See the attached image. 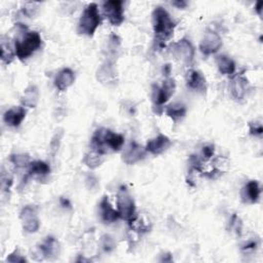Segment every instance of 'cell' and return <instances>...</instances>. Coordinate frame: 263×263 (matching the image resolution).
Segmentation results:
<instances>
[{"label":"cell","mask_w":263,"mask_h":263,"mask_svg":"<svg viewBox=\"0 0 263 263\" xmlns=\"http://www.w3.org/2000/svg\"><path fill=\"white\" fill-rule=\"evenodd\" d=\"M249 129H250V134L255 136V137H260L263 134V127L260 121H255V123H250L249 124Z\"/></svg>","instance_id":"30"},{"label":"cell","mask_w":263,"mask_h":263,"mask_svg":"<svg viewBox=\"0 0 263 263\" xmlns=\"http://www.w3.org/2000/svg\"><path fill=\"white\" fill-rule=\"evenodd\" d=\"M37 215V208L35 206H26L20 213V218L22 220H25L29 217L36 216Z\"/></svg>","instance_id":"29"},{"label":"cell","mask_w":263,"mask_h":263,"mask_svg":"<svg viewBox=\"0 0 263 263\" xmlns=\"http://www.w3.org/2000/svg\"><path fill=\"white\" fill-rule=\"evenodd\" d=\"M262 8H263V1H259L255 5V11L256 13L261 17L262 16Z\"/></svg>","instance_id":"39"},{"label":"cell","mask_w":263,"mask_h":263,"mask_svg":"<svg viewBox=\"0 0 263 263\" xmlns=\"http://www.w3.org/2000/svg\"><path fill=\"white\" fill-rule=\"evenodd\" d=\"M40 252L42 254L47 258V259H53L54 257L58 256L59 253V242L54 237H47L44 239V241L40 244L39 246Z\"/></svg>","instance_id":"18"},{"label":"cell","mask_w":263,"mask_h":263,"mask_svg":"<svg viewBox=\"0 0 263 263\" xmlns=\"http://www.w3.org/2000/svg\"><path fill=\"white\" fill-rule=\"evenodd\" d=\"M98 82L106 87L115 86L117 83V73L113 63L111 61H106L97 70Z\"/></svg>","instance_id":"10"},{"label":"cell","mask_w":263,"mask_h":263,"mask_svg":"<svg viewBox=\"0 0 263 263\" xmlns=\"http://www.w3.org/2000/svg\"><path fill=\"white\" fill-rule=\"evenodd\" d=\"M186 82L188 88L194 90H197V92L204 93L207 90V80L203 75V73L200 71H197V70L194 69L189 70L187 72Z\"/></svg>","instance_id":"14"},{"label":"cell","mask_w":263,"mask_h":263,"mask_svg":"<svg viewBox=\"0 0 263 263\" xmlns=\"http://www.w3.org/2000/svg\"><path fill=\"white\" fill-rule=\"evenodd\" d=\"M24 221L23 223V228L28 234H34V232H37L39 227H40V222L37 216H32L29 217Z\"/></svg>","instance_id":"26"},{"label":"cell","mask_w":263,"mask_h":263,"mask_svg":"<svg viewBox=\"0 0 263 263\" xmlns=\"http://www.w3.org/2000/svg\"><path fill=\"white\" fill-rule=\"evenodd\" d=\"M61 204H62L63 207H67V208L71 207V204H70V201L67 198H64V197L61 198Z\"/></svg>","instance_id":"40"},{"label":"cell","mask_w":263,"mask_h":263,"mask_svg":"<svg viewBox=\"0 0 263 263\" xmlns=\"http://www.w3.org/2000/svg\"><path fill=\"white\" fill-rule=\"evenodd\" d=\"M75 74L70 68H64L57 74L55 78V87L59 90H66L74 84Z\"/></svg>","instance_id":"17"},{"label":"cell","mask_w":263,"mask_h":263,"mask_svg":"<svg viewBox=\"0 0 263 263\" xmlns=\"http://www.w3.org/2000/svg\"><path fill=\"white\" fill-rule=\"evenodd\" d=\"M39 99V90L36 86H30L25 89L21 98V102L24 106L29 108H35Z\"/></svg>","instance_id":"19"},{"label":"cell","mask_w":263,"mask_h":263,"mask_svg":"<svg viewBox=\"0 0 263 263\" xmlns=\"http://www.w3.org/2000/svg\"><path fill=\"white\" fill-rule=\"evenodd\" d=\"M101 25V16L96 3H90L86 8L79 19L77 32L86 36H93Z\"/></svg>","instance_id":"3"},{"label":"cell","mask_w":263,"mask_h":263,"mask_svg":"<svg viewBox=\"0 0 263 263\" xmlns=\"http://www.w3.org/2000/svg\"><path fill=\"white\" fill-rule=\"evenodd\" d=\"M172 142L168 136L159 134L157 137L149 140L146 144V151L153 155L163 154L171 147Z\"/></svg>","instance_id":"11"},{"label":"cell","mask_w":263,"mask_h":263,"mask_svg":"<svg viewBox=\"0 0 263 263\" xmlns=\"http://www.w3.org/2000/svg\"><path fill=\"white\" fill-rule=\"evenodd\" d=\"M86 185L88 190H96L100 186L99 184V180L96 176L94 175H88L86 178Z\"/></svg>","instance_id":"31"},{"label":"cell","mask_w":263,"mask_h":263,"mask_svg":"<svg viewBox=\"0 0 263 263\" xmlns=\"http://www.w3.org/2000/svg\"><path fill=\"white\" fill-rule=\"evenodd\" d=\"M13 184V178L9 175H5L4 172L1 174V187L3 190H7L11 188Z\"/></svg>","instance_id":"33"},{"label":"cell","mask_w":263,"mask_h":263,"mask_svg":"<svg viewBox=\"0 0 263 263\" xmlns=\"http://www.w3.org/2000/svg\"><path fill=\"white\" fill-rule=\"evenodd\" d=\"M244 197L247 198L248 201L252 204H255L258 201L260 194H261V189L258 184L257 181H250L247 183V185L244 188Z\"/></svg>","instance_id":"21"},{"label":"cell","mask_w":263,"mask_h":263,"mask_svg":"<svg viewBox=\"0 0 263 263\" xmlns=\"http://www.w3.org/2000/svg\"><path fill=\"white\" fill-rule=\"evenodd\" d=\"M217 66L219 71L224 75H231L236 71L235 61L226 55H221L217 58Z\"/></svg>","instance_id":"20"},{"label":"cell","mask_w":263,"mask_h":263,"mask_svg":"<svg viewBox=\"0 0 263 263\" xmlns=\"http://www.w3.org/2000/svg\"><path fill=\"white\" fill-rule=\"evenodd\" d=\"M100 213L101 218L105 222V223H113V222L117 221L120 217V214L118 210H115L112 205L110 204V201L107 197H104L102 200L100 201Z\"/></svg>","instance_id":"15"},{"label":"cell","mask_w":263,"mask_h":263,"mask_svg":"<svg viewBox=\"0 0 263 263\" xmlns=\"http://www.w3.org/2000/svg\"><path fill=\"white\" fill-rule=\"evenodd\" d=\"M222 46V38L213 30H208L199 44L200 52L206 56L216 54Z\"/></svg>","instance_id":"9"},{"label":"cell","mask_w":263,"mask_h":263,"mask_svg":"<svg viewBox=\"0 0 263 263\" xmlns=\"http://www.w3.org/2000/svg\"><path fill=\"white\" fill-rule=\"evenodd\" d=\"M257 246H258V242L256 241H249L248 242H246L244 246L241 247V251H245V252L254 251L257 249Z\"/></svg>","instance_id":"37"},{"label":"cell","mask_w":263,"mask_h":263,"mask_svg":"<svg viewBox=\"0 0 263 263\" xmlns=\"http://www.w3.org/2000/svg\"><path fill=\"white\" fill-rule=\"evenodd\" d=\"M7 261L12 263H19V262H26L27 260L25 257H23L21 254H20L18 250H16L14 253H12V254L7 257Z\"/></svg>","instance_id":"34"},{"label":"cell","mask_w":263,"mask_h":263,"mask_svg":"<svg viewBox=\"0 0 263 263\" xmlns=\"http://www.w3.org/2000/svg\"><path fill=\"white\" fill-rule=\"evenodd\" d=\"M172 5H174V6H176L177 8H182V9H183V8H186L187 7V5H188V3L186 2V1H184V0H179V1H174V2H172Z\"/></svg>","instance_id":"38"},{"label":"cell","mask_w":263,"mask_h":263,"mask_svg":"<svg viewBox=\"0 0 263 263\" xmlns=\"http://www.w3.org/2000/svg\"><path fill=\"white\" fill-rule=\"evenodd\" d=\"M125 144V137L120 134H116L114 132L108 129L101 128L98 129L93 137L90 145L93 147L94 151L101 154L107 153V150L114 151L117 153Z\"/></svg>","instance_id":"1"},{"label":"cell","mask_w":263,"mask_h":263,"mask_svg":"<svg viewBox=\"0 0 263 263\" xmlns=\"http://www.w3.org/2000/svg\"><path fill=\"white\" fill-rule=\"evenodd\" d=\"M176 88L175 80L173 78H167L164 80L163 85L160 87L153 85V101L155 106L159 107L164 105L174 95Z\"/></svg>","instance_id":"5"},{"label":"cell","mask_w":263,"mask_h":263,"mask_svg":"<svg viewBox=\"0 0 263 263\" xmlns=\"http://www.w3.org/2000/svg\"><path fill=\"white\" fill-rule=\"evenodd\" d=\"M146 149L136 142H132L123 154V160L127 165H134L142 160L146 155Z\"/></svg>","instance_id":"12"},{"label":"cell","mask_w":263,"mask_h":263,"mask_svg":"<svg viewBox=\"0 0 263 263\" xmlns=\"http://www.w3.org/2000/svg\"><path fill=\"white\" fill-rule=\"evenodd\" d=\"M26 113V109L22 106L13 107L5 111V113L3 114V121L8 127L17 128L21 125L22 121L25 119Z\"/></svg>","instance_id":"13"},{"label":"cell","mask_w":263,"mask_h":263,"mask_svg":"<svg viewBox=\"0 0 263 263\" xmlns=\"http://www.w3.org/2000/svg\"><path fill=\"white\" fill-rule=\"evenodd\" d=\"M37 9H38V4H37V3L29 2V3H27V4L25 5V7H24V13H25L27 16H29L30 18H32V17L35 15L34 11H37Z\"/></svg>","instance_id":"35"},{"label":"cell","mask_w":263,"mask_h":263,"mask_svg":"<svg viewBox=\"0 0 263 263\" xmlns=\"http://www.w3.org/2000/svg\"><path fill=\"white\" fill-rule=\"evenodd\" d=\"M172 54H173L182 63L190 65L194 62L196 49L195 46L189 42L188 39L183 38L171 45Z\"/></svg>","instance_id":"7"},{"label":"cell","mask_w":263,"mask_h":263,"mask_svg":"<svg viewBox=\"0 0 263 263\" xmlns=\"http://www.w3.org/2000/svg\"><path fill=\"white\" fill-rule=\"evenodd\" d=\"M153 26L155 42L163 46L173 36L176 23L165 8L157 6L153 13Z\"/></svg>","instance_id":"2"},{"label":"cell","mask_w":263,"mask_h":263,"mask_svg":"<svg viewBox=\"0 0 263 263\" xmlns=\"http://www.w3.org/2000/svg\"><path fill=\"white\" fill-rule=\"evenodd\" d=\"M9 160L12 161V164L17 167V168H25L27 166H29L30 164V156L29 154H13L11 155V158Z\"/></svg>","instance_id":"27"},{"label":"cell","mask_w":263,"mask_h":263,"mask_svg":"<svg viewBox=\"0 0 263 263\" xmlns=\"http://www.w3.org/2000/svg\"><path fill=\"white\" fill-rule=\"evenodd\" d=\"M101 244H102L103 250L107 253L112 252L116 247L114 239L109 235H104L102 238H101Z\"/></svg>","instance_id":"28"},{"label":"cell","mask_w":263,"mask_h":263,"mask_svg":"<svg viewBox=\"0 0 263 263\" xmlns=\"http://www.w3.org/2000/svg\"><path fill=\"white\" fill-rule=\"evenodd\" d=\"M42 37L36 31H27L21 39H17L15 43V52L17 57L24 61L31 57L36 50L42 46Z\"/></svg>","instance_id":"4"},{"label":"cell","mask_w":263,"mask_h":263,"mask_svg":"<svg viewBox=\"0 0 263 263\" xmlns=\"http://www.w3.org/2000/svg\"><path fill=\"white\" fill-rule=\"evenodd\" d=\"M215 153V146L214 145H206L203 147V155L206 159L211 158Z\"/></svg>","instance_id":"36"},{"label":"cell","mask_w":263,"mask_h":263,"mask_svg":"<svg viewBox=\"0 0 263 263\" xmlns=\"http://www.w3.org/2000/svg\"><path fill=\"white\" fill-rule=\"evenodd\" d=\"M117 210L120 217L126 220L130 221L135 217V201L126 187H120L117 194Z\"/></svg>","instance_id":"6"},{"label":"cell","mask_w":263,"mask_h":263,"mask_svg":"<svg viewBox=\"0 0 263 263\" xmlns=\"http://www.w3.org/2000/svg\"><path fill=\"white\" fill-rule=\"evenodd\" d=\"M164 70H165V73H166V75H169V74H170V70H171L170 65H166V66H165V68H164Z\"/></svg>","instance_id":"41"},{"label":"cell","mask_w":263,"mask_h":263,"mask_svg":"<svg viewBox=\"0 0 263 263\" xmlns=\"http://www.w3.org/2000/svg\"><path fill=\"white\" fill-rule=\"evenodd\" d=\"M62 136H63V132H59V133H57L54 136L52 142H50V150H52V154L53 155L56 154V153L59 149L60 142H61V139H62Z\"/></svg>","instance_id":"32"},{"label":"cell","mask_w":263,"mask_h":263,"mask_svg":"<svg viewBox=\"0 0 263 263\" xmlns=\"http://www.w3.org/2000/svg\"><path fill=\"white\" fill-rule=\"evenodd\" d=\"M15 54L16 52H14V49L11 45V44L5 43L4 40L2 39L1 42V60L3 61L4 63L9 64L13 62V60L15 58Z\"/></svg>","instance_id":"25"},{"label":"cell","mask_w":263,"mask_h":263,"mask_svg":"<svg viewBox=\"0 0 263 263\" xmlns=\"http://www.w3.org/2000/svg\"><path fill=\"white\" fill-rule=\"evenodd\" d=\"M166 113L169 117H171L174 121H177L179 119H182L183 117H185V115L187 113V109L183 103L176 102V103L169 105L166 108Z\"/></svg>","instance_id":"22"},{"label":"cell","mask_w":263,"mask_h":263,"mask_svg":"<svg viewBox=\"0 0 263 263\" xmlns=\"http://www.w3.org/2000/svg\"><path fill=\"white\" fill-rule=\"evenodd\" d=\"M84 163L87 167L89 169H97L104 163L103 154H101L97 151H90V153H87L84 157Z\"/></svg>","instance_id":"24"},{"label":"cell","mask_w":263,"mask_h":263,"mask_svg":"<svg viewBox=\"0 0 263 263\" xmlns=\"http://www.w3.org/2000/svg\"><path fill=\"white\" fill-rule=\"evenodd\" d=\"M29 176H45L50 173V167L43 160H35L29 165Z\"/></svg>","instance_id":"23"},{"label":"cell","mask_w":263,"mask_h":263,"mask_svg":"<svg viewBox=\"0 0 263 263\" xmlns=\"http://www.w3.org/2000/svg\"><path fill=\"white\" fill-rule=\"evenodd\" d=\"M103 11L108 21L113 26H120L125 21L124 2L120 0H109L103 3Z\"/></svg>","instance_id":"8"},{"label":"cell","mask_w":263,"mask_h":263,"mask_svg":"<svg viewBox=\"0 0 263 263\" xmlns=\"http://www.w3.org/2000/svg\"><path fill=\"white\" fill-rule=\"evenodd\" d=\"M248 90V79L241 75L232 78L230 83V92L237 101H241L246 97Z\"/></svg>","instance_id":"16"}]
</instances>
